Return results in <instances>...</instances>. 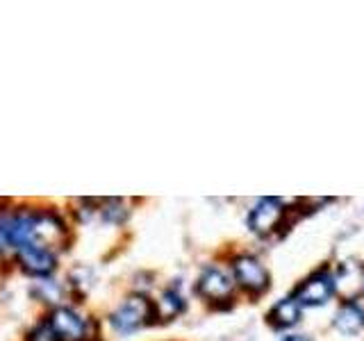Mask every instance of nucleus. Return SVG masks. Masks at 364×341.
Segmentation results:
<instances>
[{
	"instance_id": "obj_1",
	"label": "nucleus",
	"mask_w": 364,
	"mask_h": 341,
	"mask_svg": "<svg viewBox=\"0 0 364 341\" xmlns=\"http://www.w3.org/2000/svg\"><path fill=\"white\" fill-rule=\"evenodd\" d=\"M153 310L155 307L151 305V301H148L146 296L132 293L109 314V323L119 335H132L139 328H144L146 323L153 321L151 318Z\"/></svg>"
},
{
	"instance_id": "obj_2",
	"label": "nucleus",
	"mask_w": 364,
	"mask_h": 341,
	"mask_svg": "<svg viewBox=\"0 0 364 341\" xmlns=\"http://www.w3.org/2000/svg\"><path fill=\"white\" fill-rule=\"evenodd\" d=\"M48 325L57 341H85L87 339V318L80 316L71 307H57L50 314Z\"/></svg>"
},
{
	"instance_id": "obj_3",
	"label": "nucleus",
	"mask_w": 364,
	"mask_h": 341,
	"mask_svg": "<svg viewBox=\"0 0 364 341\" xmlns=\"http://www.w3.org/2000/svg\"><path fill=\"white\" fill-rule=\"evenodd\" d=\"M232 273H235V280L242 284L244 289L253 293H259L269 287V271L257 257H250V255L237 257L232 261Z\"/></svg>"
},
{
	"instance_id": "obj_4",
	"label": "nucleus",
	"mask_w": 364,
	"mask_h": 341,
	"mask_svg": "<svg viewBox=\"0 0 364 341\" xmlns=\"http://www.w3.org/2000/svg\"><path fill=\"white\" fill-rule=\"evenodd\" d=\"M18 264L23 271L32 273V276H50L57 266V257L53 248H46L41 244H26L16 250Z\"/></svg>"
},
{
	"instance_id": "obj_5",
	"label": "nucleus",
	"mask_w": 364,
	"mask_h": 341,
	"mask_svg": "<svg viewBox=\"0 0 364 341\" xmlns=\"http://www.w3.org/2000/svg\"><path fill=\"white\" fill-rule=\"evenodd\" d=\"M335 276L333 273H314L312 278H307L299 291H296V301L299 305H310V307H318L323 305L326 301L333 298L335 293Z\"/></svg>"
},
{
	"instance_id": "obj_6",
	"label": "nucleus",
	"mask_w": 364,
	"mask_h": 341,
	"mask_svg": "<svg viewBox=\"0 0 364 341\" xmlns=\"http://www.w3.org/2000/svg\"><path fill=\"white\" fill-rule=\"evenodd\" d=\"M282 219V205L276 198H262L248 214V227L255 234H269Z\"/></svg>"
},
{
	"instance_id": "obj_7",
	"label": "nucleus",
	"mask_w": 364,
	"mask_h": 341,
	"mask_svg": "<svg viewBox=\"0 0 364 341\" xmlns=\"http://www.w3.org/2000/svg\"><path fill=\"white\" fill-rule=\"evenodd\" d=\"M232 287H235L232 278L228 276L225 271L216 269V266L205 269L200 273V278H198V293L205 296V298H210V301L228 298V296L232 293Z\"/></svg>"
},
{
	"instance_id": "obj_8",
	"label": "nucleus",
	"mask_w": 364,
	"mask_h": 341,
	"mask_svg": "<svg viewBox=\"0 0 364 341\" xmlns=\"http://www.w3.org/2000/svg\"><path fill=\"white\" fill-rule=\"evenodd\" d=\"M335 328L341 335H358L364 328V310L355 303L341 305V310L335 316Z\"/></svg>"
},
{
	"instance_id": "obj_9",
	"label": "nucleus",
	"mask_w": 364,
	"mask_h": 341,
	"mask_svg": "<svg viewBox=\"0 0 364 341\" xmlns=\"http://www.w3.org/2000/svg\"><path fill=\"white\" fill-rule=\"evenodd\" d=\"M301 318V305L296 298H282L269 312V321L276 328H291Z\"/></svg>"
},
{
	"instance_id": "obj_10",
	"label": "nucleus",
	"mask_w": 364,
	"mask_h": 341,
	"mask_svg": "<svg viewBox=\"0 0 364 341\" xmlns=\"http://www.w3.org/2000/svg\"><path fill=\"white\" fill-rule=\"evenodd\" d=\"M335 287H341L344 293L348 296H355L358 291H364V271L348 261V264L341 266L339 278H335Z\"/></svg>"
},
{
	"instance_id": "obj_11",
	"label": "nucleus",
	"mask_w": 364,
	"mask_h": 341,
	"mask_svg": "<svg viewBox=\"0 0 364 341\" xmlns=\"http://www.w3.org/2000/svg\"><path fill=\"white\" fill-rule=\"evenodd\" d=\"M182 310H185V301H182V296L176 289H166L162 293V298L157 301V307H155V312L162 314L166 321L168 318H176Z\"/></svg>"
},
{
	"instance_id": "obj_12",
	"label": "nucleus",
	"mask_w": 364,
	"mask_h": 341,
	"mask_svg": "<svg viewBox=\"0 0 364 341\" xmlns=\"http://www.w3.org/2000/svg\"><path fill=\"white\" fill-rule=\"evenodd\" d=\"M28 341H57V337H55V332L50 330L48 323H41L28 335Z\"/></svg>"
},
{
	"instance_id": "obj_13",
	"label": "nucleus",
	"mask_w": 364,
	"mask_h": 341,
	"mask_svg": "<svg viewBox=\"0 0 364 341\" xmlns=\"http://www.w3.org/2000/svg\"><path fill=\"white\" fill-rule=\"evenodd\" d=\"M284 341H312V339H307V337H301V335H294V337H287Z\"/></svg>"
}]
</instances>
